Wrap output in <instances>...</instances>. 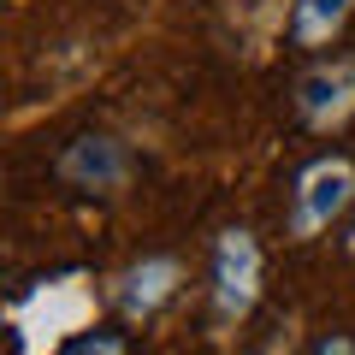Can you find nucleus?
<instances>
[{
  "label": "nucleus",
  "instance_id": "1",
  "mask_svg": "<svg viewBox=\"0 0 355 355\" xmlns=\"http://www.w3.org/2000/svg\"><path fill=\"white\" fill-rule=\"evenodd\" d=\"M12 338L18 355H60L71 338H83L95 326V296H89L83 272H60V279H36L12 308Z\"/></svg>",
  "mask_w": 355,
  "mask_h": 355
},
{
  "label": "nucleus",
  "instance_id": "2",
  "mask_svg": "<svg viewBox=\"0 0 355 355\" xmlns=\"http://www.w3.org/2000/svg\"><path fill=\"white\" fill-rule=\"evenodd\" d=\"M261 279H266V261H261L254 231H243V225L219 231V243H214V291H207V326H214L219 338H231V331L254 314Z\"/></svg>",
  "mask_w": 355,
  "mask_h": 355
},
{
  "label": "nucleus",
  "instance_id": "3",
  "mask_svg": "<svg viewBox=\"0 0 355 355\" xmlns=\"http://www.w3.org/2000/svg\"><path fill=\"white\" fill-rule=\"evenodd\" d=\"M349 207H355V160L320 154V160H308L302 172H296V184H291V219H284V231H291V243H314L320 231H331Z\"/></svg>",
  "mask_w": 355,
  "mask_h": 355
},
{
  "label": "nucleus",
  "instance_id": "4",
  "mask_svg": "<svg viewBox=\"0 0 355 355\" xmlns=\"http://www.w3.org/2000/svg\"><path fill=\"white\" fill-rule=\"evenodd\" d=\"M53 172H60V184L77 190V196H119L130 184V172H137V160H130V148L119 137H107V130H83V137H71L60 148Z\"/></svg>",
  "mask_w": 355,
  "mask_h": 355
},
{
  "label": "nucleus",
  "instance_id": "5",
  "mask_svg": "<svg viewBox=\"0 0 355 355\" xmlns=\"http://www.w3.org/2000/svg\"><path fill=\"white\" fill-rule=\"evenodd\" d=\"M296 113L320 137L349 125L355 119V53H326L296 77Z\"/></svg>",
  "mask_w": 355,
  "mask_h": 355
},
{
  "label": "nucleus",
  "instance_id": "6",
  "mask_svg": "<svg viewBox=\"0 0 355 355\" xmlns=\"http://www.w3.org/2000/svg\"><path fill=\"white\" fill-rule=\"evenodd\" d=\"M178 291H184V261L178 254H142L107 284V302H113V314L125 326H148Z\"/></svg>",
  "mask_w": 355,
  "mask_h": 355
},
{
  "label": "nucleus",
  "instance_id": "7",
  "mask_svg": "<svg viewBox=\"0 0 355 355\" xmlns=\"http://www.w3.org/2000/svg\"><path fill=\"white\" fill-rule=\"evenodd\" d=\"M349 12H355V0H296L291 6L296 48H331L343 36V24H349Z\"/></svg>",
  "mask_w": 355,
  "mask_h": 355
},
{
  "label": "nucleus",
  "instance_id": "8",
  "mask_svg": "<svg viewBox=\"0 0 355 355\" xmlns=\"http://www.w3.org/2000/svg\"><path fill=\"white\" fill-rule=\"evenodd\" d=\"M60 355H130V343L119 338V331H95V326H89L83 338H71Z\"/></svg>",
  "mask_w": 355,
  "mask_h": 355
},
{
  "label": "nucleus",
  "instance_id": "9",
  "mask_svg": "<svg viewBox=\"0 0 355 355\" xmlns=\"http://www.w3.org/2000/svg\"><path fill=\"white\" fill-rule=\"evenodd\" d=\"M308 355H355V343L331 331V338H320V343H314V349H308Z\"/></svg>",
  "mask_w": 355,
  "mask_h": 355
},
{
  "label": "nucleus",
  "instance_id": "10",
  "mask_svg": "<svg viewBox=\"0 0 355 355\" xmlns=\"http://www.w3.org/2000/svg\"><path fill=\"white\" fill-rule=\"evenodd\" d=\"M349 254H355V225H349Z\"/></svg>",
  "mask_w": 355,
  "mask_h": 355
}]
</instances>
